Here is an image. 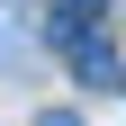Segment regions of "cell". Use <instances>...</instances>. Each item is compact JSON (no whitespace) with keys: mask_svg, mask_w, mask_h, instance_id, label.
I'll return each mask as SVG.
<instances>
[{"mask_svg":"<svg viewBox=\"0 0 126 126\" xmlns=\"http://www.w3.org/2000/svg\"><path fill=\"white\" fill-rule=\"evenodd\" d=\"M63 45H72V72H81V81H117V72H126V54H117L108 36H90V27L63 36Z\"/></svg>","mask_w":126,"mask_h":126,"instance_id":"cell-1","label":"cell"},{"mask_svg":"<svg viewBox=\"0 0 126 126\" xmlns=\"http://www.w3.org/2000/svg\"><path fill=\"white\" fill-rule=\"evenodd\" d=\"M99 9H108V0H54V36H81Z\"/></svg>","mask_w":126,"mask_h":126,"instance_id":"cell-2","label":"cell"},{"mask_svg":"<svg viewBox=\"0 0 126 126\" xmlns=\"http://www.w3.org/2000/svg\"><path fill=\"white\" fill-rule=\"evenodd\" d=\"M36 126H81V117H72V108H45V117H36Z\"/></svg>","mask_w":126,"mask_h":126,"instance_id":"cell-3","label":"cell"},{"mask_svg":"<svg viewBox=\"0 0 126 126\" xmlns=\"http://www.w3.org/2000/svg\"><path fill=\"white\" fill-rule=\"evenodd\" d=\"M117 90H126V81H117Z\"/></svg>","mask_w":126,"mask_h":126,"instance_id":"cell-4","label":"cell"}]
</instances>
